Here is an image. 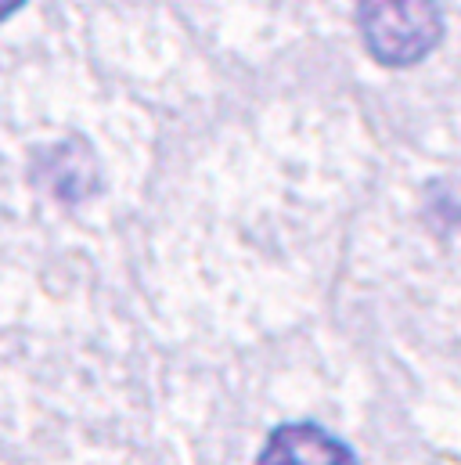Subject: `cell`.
Segmentation results:
<instances>
[{
	"label": "cell",
	"instance_id": "3",
	"mask_svg": "<svg viewBox=\"0 0 461 465\" xmlns=\"http://www.w3.org/2000/svg\"><path fill=\"white\" fill-rule=\"evenodd\" d=\"M40 173L47 177L51 192H54L58 199H69V203L87 199V195L98 188V163H94L91 148L80 144V141L58 144V148L47 155V163L40 166Z\"/></svg>",
	"mask_w": 461,
	"mask_h": 465
},
{
	"label": "cell",
	"instance_id": "2",
	"mask_svg": "<svg viewBox=\"0 0 461 465\" xmlns=\"http://www.w3.org/2000/svg\"><path fill=\"white\" fill-rule=\"evenodd\" d=\"M260 465H357L343 440L329 437L310 422H292L270 433Z\"/></svg>",
	"mask_w": 461,
	"mask_h": 465
},
{
	"label": "cell",
	"instance_id": "1",
	"mask_svg": "<svg viewBox=\"0 0 461 465\" xmlns=\"http://www.w3.org/2000/svg\"><path fill=\"white\" fill-rule=\"evenodd\" d=\"M357 25L371 58L389 69L422 62L444 36L436 0H357Z\"/></svg>",
	"mask_w": 461,
	"mask_h": 465
},
{
	"label": "cell",
	"instance_id": "4",
	"mask_svg": "<svg viewBox=\"0 0 461 465\" xmlns=\"http://www.w3.org/2000/svg\"><path fill=\"white\" fill-rule=\"evenodd\" d=\"M22 4H25V0H0V22H4V18H11Z\"/></svg>",
	"mask_w": 461,
	"mask_h": 465
}]
</instances>
